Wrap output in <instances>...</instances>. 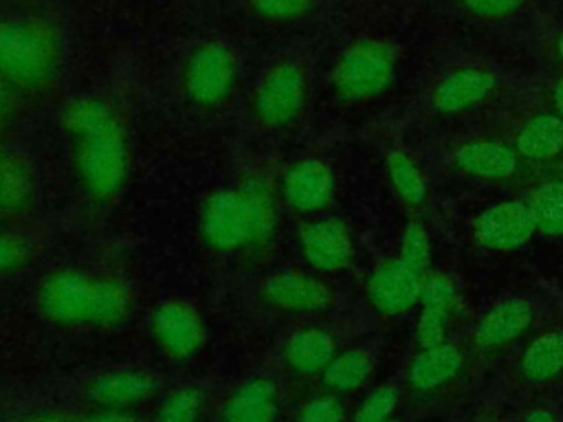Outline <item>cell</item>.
Segmentation results:
<instances>
[{
    "mask_svg": "<svg viewBox=\"0 0 563 422\" xmlns=\"http://www.w3.org/2000/svg\"><path fill=\"white\" fill-rule=\"evenodd\" d=\"M59 125L70 145V163L84 193L95 202L117 198L130 178L132 154L123 119L117 108L97 95L73 97Z\"/></svg>",
    "mask_w": 563,
    "mask_h": 422,
    "instance_id": "cell-1",
    "label": "cell"
},
{
    "mask_svg": "<svg viewBox=\"0 0 563 422\" xmlns=\"http://www.w3.org/2000/svg\"><path fill=\"white\" fill-rule=\"evenodd\" d=\"M279 229V207L273 187L262 176L211 191L198 213L202 242L216 253L264 248Z\"/></svg>",
    "mask_w": 563,
    "mask_h": 422,
    "instance_id": "cell-2",
    "label": "cell"
},
{
    "mask_svg": "<svg viewBox=\"0 0 563 422\" xmlns=\"http://www.w3.org/2000/svg\"><path fill=\"white\" fill-rule=\"evenodd\" d=\"M35 303L40 314L59 327L103 330L117 327L128 319L134 295L114 275L59 268L40 281Z\"/></svg>",
    "mask_w": 563,
    "mask_h": 422,
    "instance_id": "cell-3",
    "label": "cell"
},
{
    "mask_svg": "<svg viewBox=\"0 0 563 422\" xmlns=\"http://www.w3.org/2000/svg\"><path fill=\"white\" fill-rule=\"evenodd\" d=\"M57 29L33 15H0V84L18 92L46 90L62 70Z\"/></svg>",
    "mask_w": 563,
    "mask_h": 422,
    "instance_id": "cell-4",
    "label": "cell"
},
{
    "mask_svg": "<svg viewBox=\"0 0 563 422\" xmlns=\"http://www.w3.org/2000/svg\"><path fill=\"white\" fill-rule=\"evenodd\" d=\"M240 79L235 51L222 40H205L191 48L183 66L185 97L205 110L224 106Z\"/></svg>",
    "mask_w": 563,
    "mask_h": 422,
    "instance_id": "cell-5",
    "label": "cell"
},
{
    "mask_svg": "<svg viewBox=\"0 0 563 422\" xmlns=\"http://www.w3.org/2000/svg\"><path fill=\"white\" fill-rule=\"evenodd\" d=\"M396 53L389 44L363 37L339 55L332 68V86L345 101H367L380 95L394 79Z\"/></svg>",
    "mask_w": 563,
    "mask_h": 422,
    "instance_id": "cell-6",
    "label": "cell"
},
{
    "mask_svg": "<svg viewBox=\"0 0 563 422\" xmlns=\"http://www.w3.org/2000/svg\"><path fill=\"white\" fill-rule=\"evenodd\" d=\"M308 101V75L295 59L271 64L257 79L251 97L255 121L266 130H284L292 125Z\"/></svg>",
    "mask_w": 563,
    "mask_h": 422,
    "instance_id": "cell-7",
    "label": "cell"
},
{
    "mask_svg": "<svg viewBox=\"0 0 563 422\" xmlns=\"http://www.w3.org/2000/svg\"><path fill=\"white\" fill-rule=\"evenodd\" d=\"M150 330L161 352L174 360H189L202 349L207 338L202 314L178 297L165 299L154 308Z\"/></svg>",
    "mask_w": 563,
    "mask_h": 422,
    "instance_id": "cell-8",
    "label": "cell"
},
{
    "mask_svg": "<svg viewBox=\"0 0 563 422\" xmlns=\"http://www.w3.org/2000/svg\"><path fill=\"white\" fill-rule=\"evenodd\" d=\"M264 306L286 314H314L332 303L330 288L299 268H279L266 275L257 288Z\"/></svg>",
    "mask_w": 563,
    "mask_h": 422,
    "instance_id": "cell-9",
    "label": "cell"
},
{
    "mask_svg": "<svg viewBox=\"0 0 563 422\" xmlns=\"http://www.w3.org/2000/svg\"><path fill=\"white\" fill-rule=\"evenodd\" d=\"M299 251L319 273H341L354 262V240L339 218H314L299 226Z\"/></svg>",
    "mask_w": 563,
    "mask_h": 422,
    "instance_id": "cell-10",
    "label": "cell"
},
{
    "mask_svg": "<svg viewBox=\"0 0 563 422\" xmlns=\"http://www.w3.org/2000/svg\"><path fill=\"white\" fill-rule=\"evenodd\" d=\"M537 233L526 200H506L484 209L473 222V237L488 251H512Z\"/></svg>",
    "mask_w": 563,
    "mask_h": 422,
    "instance_id": "cell-11",
    "label": "cell"
},
{
    "mask_svg": "<svg viewBox=\"0 0 563 422\" xmlns=\"http://www.w3.org/2000/svg\"><path fill=\"white\" fill-rule=\"evenodd\" d=\"M279 196L297 213H319L334 198V174L321 158H301L282 174Z\"/></svg>",
    "mask_w": 563,
    "mask_h": 422,
    "instance_id": "cell-12",
    "label": "cell"
},
{
    "mask_svg": "<svg viewBox=\"0 0 563 422\" xmlns=\"http://www.w3.org/2000/svg\"><path fill=\"white\" fill-rule=\"evenodd\" d=\"M422 277L398 257L380 262L367 277V301L383 316H398L420 303Z\"/></svg>",
    "mask_w": 563,
    "mask_h": 422,
    "instance_id": "cell-13",
    "label": "cell"
},
{
    "mask_svg": "<svg viewBox=\"0 0 563 422\" xmlns=\"http://www.w3.org/2000/svg\"><path fill=\"white\" fill-rule=\"evenodd\" d=\"M158 378L141 367L112 369L97 376L86 387V398L95 409L132 411L143 402L152 400L158 391Z\"/></svg>",
    "mask_w": 563,
    "mask_h": 422,
    "instance_id": "cell-14",
    "label": "cell"
},
{
    "mask_svg": "<svg viewBox=\"0 0 563 422\" xmlns=\"http://www.w3.org/2000/svg\"><path fill=\"white\" fill-rule=\"evenodd\" d=\"M534 321V308L523 297H508L493 303L473 327V347L479 352L501 349L521 338Z\"/></svg>",
    "mask_w": 563,
    "mask_h": 422,
    "instance_id": "cell-15",
    "label": "cell"
},
{
    "mask_svg": "<svg viewBox=\"0 0 563 422\" xmlns=\"http://www.w3.org/2000/svg\"><path fill=\"white\" fill-rule=\"evenodd\" d=\"M464 365L466 352L457 343L446 341L438 347L418 352L407 367L405 382L413 393H435L453 385L460 378Z\"/></svg>",
    "mask_w": 563,
    "mask_h": 422,
    "instance_id": "cell-16",
    "label": "cell"
},
{
    "mask_svg": "<svg viewBox=\"0 0 563 422\" xmlns=\"http://www.w3.org/2000/svg\"><path fill=\"white\" fill-rule=\"evenodd\" d=\"M495 86L497 77L493 70L482 66H460L440 77L431 92V103L444 114L464 112L482 103Z\"/></svg>",
    "mask_w": 563,
    "mask_h": 422,
    "instance_id": "cell-17",
    "label": "cell"
},
{
    "mask_svg": "<svg viewBox=\"0 0 563 422\" xmlns=\"http://www.w3.org/2000/svg\"><path fill=\"white\" fill-rule=\"evenodd\" d=\"M336 354V338L330 330L306 325L295 330L282 345L284 365L299 376H317Z\"/></svg>",
    "mask_w": 563,
    "mask_h": 422,
    "instance_id": "cell-18",
    "label": "cell"
},
{
    "mask_svg": "<svg viewBox=\"0 0 563 422\" xmlns=\"http://www.w3.org/2000/svg\"><path fill=\"white\" fill-rule=\"evenodd\" d=\"M279 389L273 380L255 376L242 382L224 402L220 422H275Z\"/></svg>",
    "mask_w": 563,
    "mask_h": 422,
    "instance_id": "cell-19",
    "label": "cell"
},
{
    "mask_svg": "<svg viewBox=\"0 0 563 422\" xmlns=\"http://www.w3.org/2000/svg\"><path fill=\"white\" fill-rule=\"evenodd\" d=\"M453 163L466 176L482 180H506L515 176L519 156L499 141H468L455 152Z\"/></svg>",
    "mask_w": 563,
    "mask_h": 422,
    "instance_id": "cell-20",
    "label": "cell"
},
{
    "mask_svg": "<svg viewBox=\"0 0 563 422\" xmlns=\"http://www.w3.org/2000/svg\"><path fill=\"white\" fill-rule=\"evenodd\" d=\"M517 374L521 382L543 387L563 376V330H548L534 336L519 354Z\"/></svg>",
    "mask_w": 563,
    "mask_h": 422,
    "instance_id": "cell-21",
    "label": "cell"
},
{
    "mask_svg": "<svg viewBox=\"0 0 563 422\" xmlns=\"http://www.w3.org/2000/svg\"><path fill=\"white\" fill-rule=\"evenodd\" d=\"M37 180L22 154L0 149V218L26 213L35 200Z\"/></svg>",
    "mask_w": 563,
    "mask_h": 422,
    "instance_id": "cell-22",
    "label": "cell"
},
{
    "mask_svg": "<svg viewBox=\"0 0 563 422\" xmlns=\"http://www.w3.org/2000/svg\"><path fill=\"white\" fill-rule=\"evenodd\" d=\"M374 356L365 347H350L336 352L328 367L321 371V380L330 393L343 396L358 391L372 376Z\"/></svg>",
    "mask_w": 563,
    "mask_h": 422,
    "instance_id": "cell-23",
    "label": "cell"
},
{
    "mask_svg": "<svg viewBox=\"0 0 563 422\" xmlns=\"http://www.w3.org/2000/svg\"><path fill=\"white\" fill-rule=\"evenodd\" d=\"M517 152L530 160H548L563 152V119L559 114H537L517 134Z\"/></svg>",
    "mask_w": 563,
    "mask_h": 422,
    "instance_id": "cell-24",
    "label": "cell"
},
{
    "mask_svg": "<svg viewBox=\"0 0 563 422\" xmlns=\"http://www.w3.org/2000/svg\"><path fill=\"white\" fill-rule=\"evenodd\" d=\"M537 233L561 237L563 235V180H545L532 189L530 198L526 200Z\"/></svg>",
    "mask_w": 563,
    "mask_h": 422,
    "instance_id": "cell-25",
    "label": "cell"
},
{
    "mask_svg": "<svg viewBox=\"0 0 563 422\" xmlns=\"http://www.w3.org/2000/svg\"><path fill=\"white\" fill-rule=\"evenodd\" d=\"M387 176L391 189L407 207H420L427 200V180L407 152L391 149L387 154Z\"/></svg>",
    "mask_w": 563,
    "mask_h": 422,
    "instance_id": "cell-26",
    "label": "cell"
},
{
    "mask_svg": "<svg viewBox=\"0 0 563 422\" xmlns=\"http://www.w3.org/2000/svg\"><path fill=\"white\" fill-rule=\"evenodd\" d=\"M37 257L35 240L15 229H0V279L24 273Z\"/></svg>",
    "mask_w": 563,
    "mask_h": 422,
    "instance_id": "cell-27",
    "label": "cell"
},
{
    "mask_svg": "<svg viewBox=\"0 0 563 422\" xmlns=\"http://www.w3.org/2000/svg\"><path fill=\"white\" fill-rule=\"evenodd\" d=\"M205 396L198 387H178L169 391L156 409V422H200Z\"/></svg>",
    "mask_w": 563,
    "mask_h": 422,
    "instance_id": "cell-28",
    "label": "cell"
},
{
    "mask_svg": "<svg viewBox=\"0 0 563 422\" xmlns=\"http://www.w3.org/2000/svg\"><path fill=\"white\" fill-rule=\"evenodd\" d=\"M398 402L400 387L396 382H380L365 393L352 415V422H389Z\"/></svg>",
    "mask_w": 563,
    "mask_h": 422,
    "instance_id": "cell-29",
    "label": "cell"
},
{
    "mask_svg": "<svg viewBox=\"0 0 563 422\" xmlns=\"http://www.w3.org/2000/svg\"><path fill=\"white\" fill-rule=\"evenodd\" d=\"M398 259L418 275H424L429 270L431 242H429V233L422 222L411 220L405 224V231L400 237V248H398Z\"/></svg>",
    "mask_w": 563,
    "mask_h": 422,
    "instance_id": "cell-30",
    "label": "cell"
},
{
    "mask_svg": "<svg viewBox=\"0 0 563 422\" xmlns=\"http://www.w3.org/2000/svg\"><path fill=\"white\" fill-rule=\"evenodd\" d=\"M420 306L429 310H440L449 316L457 312L460 297L455 284L440 273H431L422 277V292H420Z\"/></svg>",
    "mask_w": 563,
    "mask_h": 422,
    "instance_id": "cell-31",
    "label": "cell"
},
{
    "mask_svg": "<svg viewBox=\"0 0 563 422\" xmlns=\"http://www.w3.org/2000/svg\"><path fill=\"white\" fill-rule=\"evenodd\" d=\"M451 319L453 316H449V314H444L440 310L422 308V312H420V316L416 321V327H413V341H416L418 352L431 349V347H438V345L446 343L449 341Z\"/></svg>",
    "mask_w": 563,
    "mask_h": 422,
    "instance_id": "cell-32",
    "label": "cell"
},
{
    "mask_svg": "<svg viewBox=\"0 0 563 422\" xmlns=\"http://www.w3.org/2000/svg\"><path fill=\"white\" fill-rule=\"evenodd\" d=\"M251 11L268 22H297L306 18L314 0H249Z\"/></svg>",
    "mask_w": 563,
    "mask_h": 422,
    "instance_id": "cell-33",
    "label": "cell"
},
{
    "mask_svg": "<svg viewBox=\"0 0 563 422\" xmlns=\"http://www.w3.org/2000/svg\"><path fill=\"white\" fill-rule=\"evenodd\" d=\"M297 422H345V407L336 393H319L301 404Z\"/></svg>",
    "mask_w": 563,
    "mask_h": 422,
    "instance_id": "cell-34",
    "label": "cell"
},
{
    "mask_svg": "<svg viewBox=\"0 0 563 422\" xmlns=\"http://www.w3.org/2000/svg\"><path fill=\"white\" fill-rule=\"evenodd\" d=\"M466 11L479 18H506L515 13L526 0H460Z\"/></svg>",
    "mask_w": 563,
    "mask_h": 422,
    "instance_id": "cell-35",
    "label": "cell"
},
{
    "mask_svg": "<svg viewBox=\"0 0 563 422\" xmlns=\"http://www.w3.org/2000/svg\"><path fill=\"white\" fill-rule=\"evenodd\" d=\"M73 422H143L132 411H114V409H95L92 413L77 418Z\"/></svg>",
    "mask_w": 563,
    "mask_h": 422,
    "instance_id": "cell-36",
    "label": "cell"
},
{
    "mask_svg": "<svg viewBox=\"0 0 563 422\" xmlns=\"http://www.w3.org/2000/svg\"><path fill=\"white\" fill-rule=\"evenodd\" d=\"M15 114V92L0 84V127H4Z\"/></svg>",
    "mask_w": 563,
    "mask_h": 422,
    "instance_id": "cell-37",
    "label": "cell"
},
{
    "mask_svg": "<svg viewBox=\"0 0 563 422\" xmlns=\"http://www.w3.org/2000/svg\"><path fill=\"white\" fill-rule=\"evenodd\" d=\"M519 422H559V418L550 407H532Z\"/></svg>",
    "mask_w": 563,
    "mask_h": 422,
    "instance_id": "cell-38",
    "label": "cell"
},
{
    "mask_svg": "<svg viewBox=\"0 0 563 422\" xmlns=\"http://www.w3.org/2000/svg\"><path fill=\"white\" fill-rule=\"evenodd\" d=\"M11 422H73V420L57 415V413H33V415H24V418H18Z\"/></svg>",
    "mask_w": 563,
    "mask_h": 422,
    "instance_id": "cell-39",
    "label": "cell"
},
{
    "mask_svg": "<svg viewBox=\"0 0 563 422\" xmlns=\"http://www.w3.org/2000/svg\"><path fill=\"white\" fill-rule=\"evenodd\" d=\"M552 99H554V108H556V114L563 119V75L559 77V81L554 84V92H552Z\"/></svg>",
    "mask_w": 563,
    "mask_h": 422,
    "instance_id": "cell-40",
    "label": "cell"
},
{
    "mask_svg": "<svg viewBox=\"0 0 563 422\" xmlns=\"http://www.w3.org/2000/svg\"><path fill=\"white\" fill-rule=\"evenodd\" d=\"M556 53H559V57L563 59V33H561L559 40H556Z\"/></svg>",
    "mask_w": 563,
    "mask_h": 422,
    "instance_id": "cell-41",
    "label": "cell"
},
{
    "mask_svg": "<svg viewBox=\"0 0 563 422\" xmlns=\"http://www.w3.org/2000/svg\"><path fill=\"white\" fill-rule=\"evenodd\" d=\"M559 174H561V178H559V180H563V165H561V169H559Z\"/></svg>",
    "mask_w": 563,
    "mask_h": 422,
    "instance_id": "cell-42",
    "label": "cell"
},
{
    "mask_svg": "<svg viewBox=\"0 0 563 422\" xmlns=\"http://www.w3.org/2000/svg\"><path fill=\"white\" fill-rule=\"evenodd\" d=\"M389 422H398V420H389Z\"/></svg>",
    "mask_w": 563,
    "mask_h": 422,
    "instance_id": "cell-43",
    "label": "cell"
}]
</instances>
